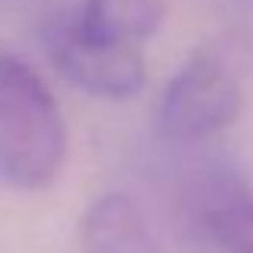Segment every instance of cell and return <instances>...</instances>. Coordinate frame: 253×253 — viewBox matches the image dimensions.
<instances>
[{
    "mask_svg": "<svg viewBox=\"0 0 253 253\" xmlns=\"http://www.w3.org/2000/svg\"><path fill=\"white\" fill-rule=\"evenodd\" d=\"M68 161V128L45 81L23 58L0 51V183L48 189Z\"/></svg>",
    "mask_w": 253,
    "mask_h": 253,
    "instance_id": "obj_1",
    "label": "cell"
},
{
    "mask_svg": "<svg viewBox=\"0 0 253 253\" xmlns=\"http://www.w3.org/2000/svg\"><path fill=\"white\" fill-rule=\"evenodd\" d=\"M241 106L244 90L228 64L211 51H196L164 86L157 103V128L167 141H209L234 125Z\"/></svg>",
    "mask_w": 253,
    "mask_h": 253,
    "instance_id": "obj_2",
    "label": "cell"
},
{
    "mask_svg": "<svg viewBox=\"0 0 253 253\" xmlns=\"http://www.w3.org/2000/svg\"><path fill=\"white\" fill-rule=\"evenodd\" d=\"M42 39L51 64L90 96L128 99L144 86L148 68L141 48L86 36L74 26L71 13L51 16L42 29Z\"/></svg>",
    "mask_w": 253,
    "mask_h": 253,
    "instance_id": "obj_3",
    "label": "cell"
},
{
    "mask_svg": "<svg viewBox=\"0 0 253 253\" xmlns=\"http://www.w3.org/2000/svg\"><path fill=\"white\" fill-rule=\"evenodd\" d=\"M77 241L81 253H164L148 215L125 192H106L86 205Z\"/></svg>",
    "mask_w": 253,
    "mask_h": 253,
    "instance_id": "obj_4",
    "label": "cell"
},
{
    "mask_svg": "<svg viewBox=\"0 0 253 253\" xmlns=\"http://www.w3.org/2000/svg\"><path fill=\"white\" fill-rule=\"evenodd\" d=\"M192 228L209 253H253V192L234 179L209 183L192 202Z\"/></svg>",
    "mask_w": 253,
    "mask_h": 253,
    "instance_id": "obj_5",
    "label": "cell"
},
{
    "mask_svg": "<svg viewBox=\"0 0 253 253\" xmlns=\"http://www.w3.org/2000/svg\"><path fill=\"white\" fill-rule=\"evenodd\" d=\"M68 13L86 36L141 48L167 19V0H81Z\"/></svg>",
    "mask_w": 253,
    "mask_h": 253,
    "instance_id": "obj_6",
    "label": "cell"
}]
</instances>
